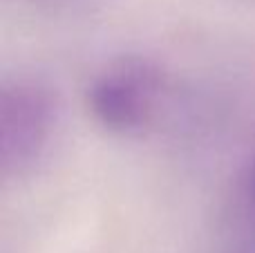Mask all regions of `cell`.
Instances as JSON below:
<instances>
[{"mask_svg": "<svg viewBox=\"0 0 255 253\" xmlns=\"http://www.w3.org/2000/svg\"><path fill=\"white\" fill-rule=\"evenodd\" d=\"M247 195L251 200V206L255 211V159L251 164V170H249V179H247Z\"/></svg>", "mask_w": 255, "mask_h": 253, "instance_id": "3957f363", "label": "cell"}, {"mask_svg": "<svg viewBox=\"0 0 255 253\" xmlns=\"http://www.w3.org/2000/svg\"><path fill=\"white\" fill-rule=\"evenodd\" d=\"M52 92L36 81L16 79L0 90V170L4 177H22L38 159L54 128Z\"/></svg>", "mask_w": 255, "mask_h": 253, "instance_id": "6da1fadb", "label": "cell"}, {"mask_svg": "<svg viewBox=\"0 0 255 253\" xmlns=\"http://www.w3.org/2000/svg\"><path fill=\"white\" fill-rule=\"evenodd\" d=\"M166 76L143 58H124L103 72L88 90L94 119L112 132H134L150 121Z\"/></svg>", "mask_w": 255, "mask_h": 253, "instance_id": "7a4b0ae2", "label": "cell"}]
</instances>
